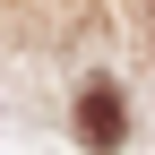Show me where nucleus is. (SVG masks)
<instances>
[{"label": "nucleus", "instance_id": "1", "mask_svg": "<svg viewBox=\"0 0 155 155\" xmlns=\"http://www.w3.org/2000/svg\"><path fill=\"white\" fill-rule=\"evenodd\" d=\"M78 129H86V147H121V95H112V86H86V95H78Z\"/></svg>", "mask_w": 155, "mask_h": 155}]
</instances>
